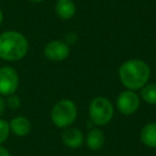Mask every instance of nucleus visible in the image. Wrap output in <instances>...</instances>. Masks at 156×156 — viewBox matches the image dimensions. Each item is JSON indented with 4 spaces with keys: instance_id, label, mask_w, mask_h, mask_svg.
Masks as SVG:
<instances>
[{
    "instance_id": "obj_1",
    "label": "nucleus",
    "mask_w": 156,
    "mask_h": 156,
    "mask_svg": "<svg viewBox=\"0 0 156 156\" xmlns=\"http://www.w3.org/2000/svg\"><path fill=\"white\" fill-rule=\"evenodd\" d=\"M151 71L144 61L133 59L124 62L119 69L121 83L129 90H138L143 88L149 80Z\"/></svg>"
},
{
    "instance_id": "obj_13",
    "label": "nucleus",
    "mask_w": 156,
    "mask_h": 156,
    "mask_svg": "<svg viewBox=\"0 0 156 156\" xmlns=\"http://www.w3.org/2000/svg\"><path fill=\"white\" fill-rule=\"evenodd\" d=\"M141 98L151 105L156 104V85H145L141 90Z\"/></svg>"
},
{
    "instance_id": "obj_19",
    "label": "nucleus",
    "mask_w": 156,
    "mask_h": 156,
    "mask_svg": "<svg viewBox=\"0 0 156 156\" xmlns=\"http://www.w3.org/2000/svg\"><path fill=\"white\" fill-rule=\"evenodd\" d=\"M2 20H3V14H2V11H1V9H0V25H1Z\"/></svg>"
},
{
    "instance_id": "obj_10",
    "label": "nucleus",
    "mask_w": 156,
    "mask_h": 156,
    "mask_svg": "<svg viewBox=\"0 0 156 156\" xmlns=\"http://www.w3.org/2000/svg\"><path fill=\"white\" fill-rule=\"evenodd\" d=\"M56 12L62 20H69L75 14L76 8L72 0H58L56 5Z\"/></svg>"
},
{
    "instance_id": "obj_17",
    "label": "nucleus",
    "mask_w": 156,
    "mask_h": 156,
    "mask_svg": "<svg viewBox=\"0 0 156 156\" xmlns=\"http://www.w3.org/2000/svg\"><path fill=\"white\" fill-rule=\"evenodd\" d=\"M5 105H7L5 101L3 100L2 96H0V115H2L3 112H5Z\"/></svg>"
},
{
    "instance_id": "obj_4",
    "label": "nucleus",
    "mask_w": 156,
    "mask_h": 156,
    "mask_svg": "<svg viewBox=\"0 0 156 156\" xmlns=\"http://www.w3.org/2000/svg\"><path fill=\"white\" fill-rule=\"evenodd\" d=\"M91 121L96 125H105L111 121L113 117L112 104L105 98H96L89 107Z\"/></svg>"
},
{
    "instance_id": "obj_3",
    "label": "nucleus",
    "mask_w": 156,
    "mask_h": 156,
    "mask_svg": "<svg viewBox=\"0 0 156 156\" xmlns=\"http://www.w3.org/2000/svg\"><path fill=\"white\" fill-rule=\"evenodd\" d=\"M77 109L72 101L62 100L54 106L51 110V121L58 127H69L76 119Z\"/></svg>"
},
{
    "instance_id": "obj_14",
    "label": "nucleus",
    "mask_w": 156,
    "mask_h": 156,
    "mask_svg": "<svg viewBox=\"0 0 156 156\" xmlns=\"http://www.w3.org/2000/svg\"><path fill=\"white\" fill-rule=\"evenodd\" d=\"M10 132H11V129H10L9 123L3 119H0V144L9 138Z\"/></svg>"
},
{
    "instance_id": "obj_2",
    "label": "nucleus",
    "mask_w": 156,
    "mask_h": 156,
    "mask_svg": "<svg viewBox=\"0 0 156 156\" xmlns=\"http://www.w3.org/2000/svg\"><path fill=\"white\" fill-rule=\"evenodd\" d=\"M28 52V41L17 31H5L0 34V59L18 61Z\"/></svg>"
},
{
    "instance_id": "obj_11",
    "label": "nucleus",
    "mask_w": 156,
    "mask_h": 156,
    "mask_svg": "<svg viewBox=\"0 0 156 156\" xmlns=\"http://www.w3.org/2000/svg\"><path fill=\"white\" fill-rule=\"evenodd\" d=\"M140 139L147 147H156V123L147 124L141 129Z\"/></svg>"
},
{
    "instance_id": "obj_6",
    "label": "nucleus",
    "mask_w": 156,
    "mask_h": 156,
    "mask_svg": "<svg viewBox=\"0 0 156 156\" xmlns=\"http://www.w3.org/2000/svg\"><path fill=\"white\" fill-rule=\"evenodd\" d=\"M140 105L139 96L132 90L123 91L120 93L117 100V107L119 111L123 115H133L136 112Z\"/></svg>"
},
{
    "instance_id": "obj_16",
    "label": "nucleus",
    "mask_w": 156,
    "mask_h": 156,
    "mask_svg": "<svg viewBox=\"0 0 156 156\" xmlns=\"http://www.w3.org/2000/svg\"><path fill=\"white\" fill-rule=\"evenodd\" d=\"M76 40H77V35L75 33H69L66 35V42L69 44H74L76 42Z\"/></svg>"
},
{
    "instance_id": "obj_9",
    "label": "nucleus",
    "mask_w": 156,
    "mask_h": 156,
    "mask_svg": "<svg viewBox=\"0 0 156 156\" xmlns=\"http://www.w3.org/2000/svg\"><path fill=\"white\" fill-rule=\"evenodd\" d=\"M10 129L17 136H26L30 133L31 124L27 118L25 117H16L11 120L9 123Z\"/></svg>"
},
{
    "instance_id": "obj_20",
    "label": "nucleus",
    "mask_w": 156,
    "mask_h": 156,
    "mask_svg": "<svg viewBox=\"0 0 156 156\" xmlns=\"http://www.w3.org/2000/svg\"><path fill=\"white\" fill-rule=\"evenodd\" d=\"M29 1H31V2H34V3H37V2H42V1H44V0H29Z\"/></svg>"
},
{
    "instance_id": "obj_7",
    "label": "nucleus",
    "mask_w": 156,
    "mask_h": 156,
    "mask_svg": "<svg viewBox=\"0 0 156 156\" xmlns=\"http://www.w3.org/2000/svg\"><path fill=\"white\" fill-rule=\"evenodd\" d=\"M44 55L51 61H62L69 55V47L63 41H51L44 48Z\"/></svg>"
},
{
    "instance_id": "obj_15",
    "label": "nucleus",
    "mask_w": 156,
    "mask_h": 156,
    "mask_svg": "<svg viewBox=\"0 0 156 156\" xmlns=\"http://www.w3.org/2000/svg\"><path fill=\"white\" fill-rule=\"evenodd\" d=\"M5 103H7L8 107H9L10 109L16 110V109H18L20 106V98H18L17 95H15V94H11V95H9V98H8Z\"/></svg>"
},
{
    "instance_id": "obj_8",
    "label": "nucleus",
    "mask_w": 156,
    "mask_h": 156,
    "mask_svg": "<svg viewBox=\"0 0 156 156\" xmlns=\"http://www.w3.org/2000/svg\"><path fill=\"white\" fill-rule=\"evenodd\" d=\"M62 141L72 149H77L83 143V135L78 128H67L62 134Z\"/></svg>"
},
{
    "instance_id": "obj_5",
    "label": "nucleus",
    "mask_w": 156,
    "mask_h": 156,
    "mask_svg": "<svg viewBox=\"0 0 156 156\" xmlns=\"http://www.w3.org/2000/svg\"><path fill=\"white\" fill-rule=\"evenodd\" d=\"M20 78L13 67L2 66L0 69V94L11 95L16 92L18 88Z\"/></svg>"
},
{
    "instance_id": "obj_18",
    "label": "nucleus",
    "mask_w": 156,
    "mask_h": 156,
    "mask_svg": "<svg viewBox=\"0 0 156 156\" xmlns=\"http://www.w3.org/2000/svg\"><path fill=\"white\" fill-rule=\"evenodd\" d=\"M0 156H10V153L8 152V150L5 147L0 145Z\"/></svg>"
},
{
    "instance_id": "obj_12",
    "label": "nucleus",
    "mask_w": 156,
    "mask_h": 156,
    "mask_svg": "<svg viewBox=\"0 0 156 156\" xmlns=\"http://www.w3.org/2000/svg\"><path fill=\"white\" fill-rule=\"evenodd\" d=\"M105 143V135L98 128H93L87 136V145L91 150H100Z\"/></svg>"
}]
</instances>
